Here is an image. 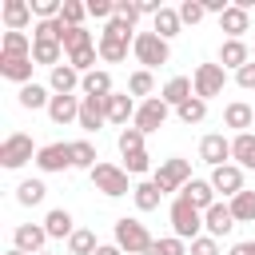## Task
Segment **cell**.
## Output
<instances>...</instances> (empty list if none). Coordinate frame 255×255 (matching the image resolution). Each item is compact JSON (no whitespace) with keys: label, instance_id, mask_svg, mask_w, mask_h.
I'll list each match as a JSON object with an SVG mask.
<instances>
[{"label":"cell","instance_id":"cell-1","mask_svg":"<svg viewBox=\"0 0 255 255\" xmlns=\"http://www.w3.org/2000/svg\"><path fill=\"white\" fill-rule=\"evenodd\" d=\"M88 175H92V187H96L100 195H108V199H120V195L135 191V187H131V179H128V171H124L120 163H104V159H100Z\"/></svg>","mask_w":255,"mask_h":255},{"label":"cell","instance_id":"cell-2","mask_svg":"<svg viewBox=\"0 0 255 255\" xmlns=\"http://www.w3.org/2000/svg\"><path fill=\"white\" fill-rule=\"evenodd\" d=\"M167 219H171V235H179L183 243L199 239V231H203V211H199V207H191L183 195H175V203H171Z\"/></svg>","mask_w":255,"mask_h":255},{"label":"cell","instance_id":"cell-3","mask_svg":"<svg viewBox=\"0 0 255 255\" xmlns=\"http://www.w3.org/2000/svg\"><path fill=\"white\" fill-rule=\"evenodd\" d=\"M191 179H195V175H191V163H187V159H179V155H171V159H159V167H155V175H151V183H155L163 195H171V191H183Z\"/></svg>","mask_w":255,"mask_h":255},{"label":"cell","instance_id":"cell-4","mask_svg":"<svg viewBox=\"0 0 255 255\" xmlns=\"http://www.w3.org/2000/svg\"><path fill=\"white\" fill-rule=\"evenodd\" d=\"M131 56L151 72V68H163V64L171 60V48H167V40H163V36H155V32H135Z\"/></svg>","mask_w":255,"mask_h":255},{"label":"cell","instance_id":"cell-5","mask_svg":"<svg viewBox=\"0 0 255 255\" xmlns=\"http://www.w3.org/2000/svg\"><path fill=\"white\" fill-rule=\"evenodd\" d=\"M155 239L147 235V227L139 223V219H116V247L124 251V255H143L147 247H151Z\"/></svg>","mask_w":255,"mask_h":255},{"label":"cell","instance_id":"cell-6","mask_svg":"<svg viewBox=\"0 0 255 255\" xmlns=\"http://www.w3.org/2000/svg\"><path fill=\"white\" fill-rule=\"evenodd\" d=\"M36 151H40V147H32V135L12 131V135H4V143H0V163H4L8 171H16V167H24L28 159L36 163Z\"/></svg>","mask_w":255,"mask_h":255},{"label":"cell","instance_id":"cell-7","mask_svg":"<svg viewBox=\"0 0 255 255\" xmlns=\"http://www.w3.org/2000/svg\"><path fill=\"white\" fill-rule=\"evenodd\" d=\"M167 116H171V108H167L159 96H151V100H143V104L135 108V120H131V128H139L143 135H151V131H159V128L167 124Z\"/></svg>","mask_w":255,"mask_h":255},{"label":"cell","instance_id":"cell-8","mask_svg":"<svg viewBox=\"0 0 255 255\" xmlns=\"http://www.w3.org/2000/svg\"><path fill=\"white\" fill-rule=\"evenodd\" d=\"M191 84H195V96H199V100H211V96L223 92V84H227V68H223V64H199L195 76H191Z\"/></svg>","mask_w":255,"mask_h":255},{"label":"cell","instance_id":"cell-9","mask_svg":"<svg viewBox=\"0 0 255 255\" xmlns=\"http://www.w3.org/2000/svg\"><path fill=\"white\" fill-rule=\"evenodd\" d=\"M36 167L44 175H56V171H68L72 167V143H44L36 151Z\"/></svg>","mask_w":255,"mask_h":255},{"label":"cell","instance_id":"cell-10","mask_svg":"<svg viewBox=\"0 0 255 255\" xmlns=\"http://www.w3.org/2000/svg\"><path fill=\"white\" fill-rule=\"evenodd\" d=\"M199 159H203V163H211V167H223V163H231V139H227L223 131H211V135H203V139H199Z\"/></svg>","mask_w":255,"mask_h":255},{"label":"cell","instance_id":"cell-11","mask_svg":"<svg viewBox=\"0 0 255 255\" xmlns=\"http://www.w3.org/2000/svg\"><path fill=\"white\" fill-rule=\"evenodd\" d=\"M211 187H215V195L223 191L227 199H235V195L243 191V167H239V163H223V167H211Z\"/></svg>","mask_w":255,"mask_h":255},{"label":"cell","instance_id":"cell-12","mask_svg":"<svg viewBox=\"0 0 255 255\" xmlns=\"http://www.w3.org/2000/svg\"><path fill=\"white\" fill-rule=\"evenodd\" d=\"M44 243H48L44 223H20V227L12 231V247H20L24 255H40V251H44Z\"/></svg>","mask_w":255,"mask_h":255},{"label":"cell","instance_id":"cell-13","mask_svg":"<svg viewBox=\"0 0 255 255\" xmlns=\"http://www.w3.org/2000/svg\"><path fill=\"white\" fill-rule=\"evenodd\" d=\"M32 68H36V60L32 56H8V52H0V76L4 80H12V84H32Z\"/></svg>","mask_w":255,"mask_h":255},{"label":"cell","instance_id":"cell-14","mask_svg":"<svg viewBox=\"0 0 255 255\" xmlns=\"http://www.w3.org/2000/svg\"><path fill=\"white\" fill-rule=\"evenodd\" d=\"M80 104H84V96H52V104H48V120L52 124H80Z\"/></svg>","mask_w":255,"mask_h":255},{"label":"cell","instance_id":"cell-15","mask_svg":"<svg viewBox=\"0 0 255 255\" xmlns=\"http://www.w3.org/2000/svg\"><path fill=\"white\" fill-rule=\"evenodd\" d=\"M104 108H108V124H116V128H128V120H135V100L128 96V92H112L108 100H104Z\"/></svg>","mask_w":255,"mask_h":255},{"label":"cell","instance_id":"cell-16","mask_svg":"<svg viewBox=\"0 0 255 255\" xmlns=\"http://www.w3.org/2000/svg\"><path fill=\"white\" fill-rule=\"evenodd\" d=\"M203 227H207V235H211V239L231 235V227H235L231 203H215V207H207V211H203Z\"/></svg>","mask_w":255,"mask_h":255},{"label":"cell","instance_id":"cell-17","mask_svg":"<svg viewBox=\"0 0 255 255\" xmlns=\"http://www.w3.org/2000/svg\"><path fill=\"white\" fill-rule=\"evenodd\" d=\"M219 32H227V40H243V32H251V12L231 4L223 16H219Z\"/></svg>","mask_w":255,"mask_h":255},{"label":"cell","instance_id":"cell-18","mask_svg":"<svg viewBox=\"0 0 255 255\" xmlns=\"http://www.w3.org/2000/svg\"><path fill=\"white\" fill-rule=\"evenodd\" d=\"M131 44H135V40H124V36H112V32H100V40H96V48H100V60H104V64H124Z\"/></svg>","mask_w":255,"mask_h":255},{"label":"cell","instance_id":"cell-19","mask_svg":"<svg viewBox=\"0 0 255 255\" xmlns=\"http://www.w3.org/2000/svg\"><path fill=\"white\" fill-rule=\"evenodd\" d=\"M84 84V76L72 68V64H60V68H52V76H48V88H52V96H76V88Z\"/></svg>","mask_w":255,"mask_h":255},{"label":"cell","instance_id":"cell-20","mask_svg":"<svg viewBox=\"0 0 255 255\" xmlns=\"http://www.w3.org/2000/svg\"><path fill=\"white\" fill-rule=\"evenodd\" d=\"M104 124H108V108H104V100L84 96V104H80V128H84L88 135H96Z\"/></svg>","mask_w":255,"mask_h":255},{"label":"cell","instance_id":"cell-21","mask_svg":"<svg viewBox=\"0 0 255 255\" xmlns=\"http://www.w3.org/2000/svg\"><path fill=\"white\" fill-rule=\"evenodd\" d=\"M72 223H76V219H72L68 207H52V211L44 215V231H48V239H72V235H76Z\"/></svg>","mask_w":255,"mask_h":255},{"label":"cell","instance_id":"cell-22","mask_svg":"<svg viewBox=\"0 0 255 255\" xmlns=\"http://www.w3.org/2000/svg\"><path fill=\"white\" fill-rule=\"evenodd\" d=\"M195 96V84L187 80V76H171L167 84H163V92H159V100L167 104V108H179V104H187Z\"/></svg>","mask_w":255,"mask_h":255},{"label":"cell","instance_id":"cell-23","mask_svg":"<svg viewBox=\"0 0 255 255\" xmlns=\"http://www.w3.org/2000/svg\"><path fill=\"white\" fill-rule=\"evenodd\" d=\"M191 207H199V211H207V207H215L219 199H215V187H211V179H191L183 191H179Z\"/></svg>","mask_w":255,"mask_h":255},{"label":"cell","instance_id":"cell-24","mask_svg":"<svg viewBox=\"0 0 255 255\" xmlns=\"http://www.w3.org/2000/svg\"><path fill=\"white\" fill-rule=\"evenodd\" d=\"M32 24V4L28 0H4V28L8 32H24Z\"/></svg>","mask_w":255,"mask_h":255},{"label":"cell","instance_id":"cell-25","mask_svg":"<svg viewBox=\"0 0 255 255\" xmlns=\"http://www.w3.org/2000/svg\"><path fill=\"white\" fill-rule=\"evenodd\" d=\"M219 64L231 68V72H239L243 64H251V48H247L243 40H223V44H219Z\"/></svg>","mask_w":255,"mask_h":255},{"label":"cell","instance_id":"cell-26","mask_svg":"<svg viewBox=\"0 0 255 255\" xmlns=\"http://www.w3.org/2000/svg\"><path fill=\"white\" fill-rule=\"evenodd\" d=\"M223 124H227V128H235V135H243V131L255 124V108H251V104H243V100H235V104H227V108H223Z\"/></svg>","mask_w":255,"mask_h":255},{"label":"cell","instance_id":"cell-27","mask_svg":"<svg viewBox=\"0 0 255 255\" xmlns=\"http://www.w3.org/2000/svg\"><path fill=\"white\" fill-rule=\"evenodd\" d=\"M64 44L60 40H32V60L36 64H48V68H60L64 64Z\"/></svg>","mask_w":255,"mask_h":255},{"label":"cell","instance_id":"cell-28","mask_svg":"<svg viewBox=\"0 0 255 255\" xmlns=\"http://www.w3.org/2000/svg\"><path fill=\"white\" fill-rule=\"evenodd\" d=\"M231 163H239L243 171H255V135L251 131L231 139Z\"/></svg>","mask_w":255,"mask_h":255},{"label":"cell","instance_id":"cell-29","mask_svg":"<svg viewBox=\"0 0 255 255\" xmlns=\"http://www.w3.org/2000/svg\"><path fill=\"white\" fill-rule=\"evenodd\" d=\"M80 92H84V96H96V100H108L116 88H112V76H108L104 68H96V72H88V76H84Z\"/></svg>","mask_w":255,"mask_h":255},{"label":"cell","instance_id":"cell-30","mask_svg":"<svg viewBox=\"0 0 255 255\" xmlns=\"http://www.w3.org/2000/svg\"><path fill=\"white\" fill-rule=\"evenodd\" d=\"M179 28H183V20H179V8H159V16L151 20V32H155V36H163V40L179 36Z\"/></svg>","mask_w":255,"mask_h":255},{"label":"cell","instance_id":"cell-31","mask_svg":"<svg viewBox=\"0 0 255 255\" xmlns=\"http://www.w3.org/2000/svg\"><path fill=\"white\" fill-rule=\"evenodd\" d=\"M52 104V88H44V84H24L20 88V108H28V112H36V108H48Z\"/></svg>","mask_w":255,"mask_h":255},{"label":"cell","instance_id":"cell-32","mask_svg":"<svg viewBox=\"0 0 255 255\" xmlns=\"http://www.w3.org/2000/svg\"><path fill=\"white\" fill-rule=\"evenodd\" d=\"M131 199H135V211H155V207H159V199H163V191H159L151 179H143V183H135Z\"/></svg>","mask_w":255,"mask_h":255},{"label":"cell","instance_id":"cell-33","mask_svg":"<svg viewBox=\"0 0 255 255\" xmlns=\"http://www.w3.org/2000/svg\"><path fill=\"white\" fill-rule=\"evenodd\" d=\"M44 195H48L44 179H24V183L16 187V203H20V207H36V203H44Z\"/></svg>","mask_w":255,"mask_h":255},{"label":"cell","instance_id":"cell-34","mask_svg":"<svg viewBox=\"0 0 255 255\" xmlns=\"http://www.w3.org/2000/svg\"><path fill=\"white\" fill-rule=\"evenodd\" d=\"M231 215H235V223H255V191H239L235 199H231Z\"/></svg>","mask_w":255,"mask_h":255},{"label":"cell","instance_id":"cell-35","mask_svg":"<svg viewBox=\"0 0 255 255\" xmlns=\"http://www.w3.org/2000/svg\"><path fill=\"white\" fill-rule=\"evenodd\" d=\"M96 163H100V155H96L92 139H76V143H72V167H84V171H92Z\"/></svg>","mask_w":255,"mask_h":255},{"label":"cell","instance_id":"cell-36","mask_svg":"<svg viewBox=\"0 0 255 255\" xmlns=\"http://www.w3.org/2000/svg\"><path fill=\"white\" fill-rule=\"evenodd\" d=\"M0 52H8V56H32V40H28V32H4Z\"/></svg>","mask_w":255,"mask_h":255},{"label":"cell","instance_id":"cell-37","mask_svg":"<svg viewBox=\"0 0 255 255\" xmlns=\"http://www.w3.org/2000/svg\"><path fill=\"white\" fill-rule=\"evenodd\" d=\"M175 116H179V120H183L187 128H191V124H203V116H207V100L191 96L187 104H179V108H175Z\"/></svg>","mask_w":255,"mask_h":255},{"label":"cell","instance_id":"cell-38","mask_svg":"<svg viewBox=\"0 0 255 255\" xmlns=\"http://www.w3.org/2000/svg\"><path fill=\"white\" fill-rule=\"evenodd\" d=\"M151 88H155V80H151L147 68H139V72L128 76V96H131V100H135V96H147V100H151Z\"/></svg>","mask_w":255,"mask_h":255},{"label":"cell","instance_id":"cell-39","mask_svg":"<svg viewBox=\"0 0 255 255\" xmlns=\"http://www.w3.org/2000/svg\"><path fill=\"white\" fill-rule=\"evenodd\" d=\"M96 235L92 231H84V227H76V235L68 239V255H96Z\"/></svg>","mask_w":255,"mask_h":255},{"label":"cell","instance_id":"cell-40","mask_svg":"<svg viewBox=\"0 0 255 255\" xmlns=\"http://www.w3.org/2000/svg\"><path fill=\"white\" fill-rule=\"evenodd\" d=\"M143 255H187V243H183L179 235H163V239H155Z\"/></svg>","mask_w":255,"mask_h":255},{"label":"cell","instance_id":"cell-41","mask_svg":"<svg viewBox=\"0 0 255 255\" xmlns=\"http://www.w3.org/2000/svg\"><path fill=\"white\" fill-rule=\"evenodd\" d=\"M84 16H88V4H80V0H64L60 20H64L68 28H84Z\"/></svg>","mask_w":255,"mask_h":255},{"label":"cell","instance_id":"cell-42","mask_svg":"<svg viewBox=\"0 0 255 255\" xmlns=\"http://www.w3.org/2000/svg\"><path fill=\"white\" fill-rule=\"evenodd\" d=\"M60 44H64V52L72 56V52H80V48H92V32H88V28H68Z\"/></svg>","mask_w":255,"mask_h":255},{"label":"cell","instance_id":"cell-43","mask_svg":"<svg viewBox=\"0 0 255 255\" xmlns=\"http://www.w3.org/2000/svg\"><path fill=\"white\" fill-rule=\"evenodd\" d=\"M116 143H120V155H131V151H143V131H139V128H124Z\"/></svg>","mask_w":255,"mask_h":255},{"label":"cell","instance_id":"cell-44","mask_svg":"<svg viewBox=\"0 0 255 255\" xmlns=\"http://www.w3.org/2000/svg\"><path fill=\"white\" fill-rule=\"evenodd\" d=\"M60 8H64V0H32V16H36V24H40V20H56Z\"/></svg>","mask_w":255,"mask_h":255},{"label":"cell","instance_id":"cell-45","mask_svg":"<svg viewBox=\"0 0 255 255\" xmlns=\"http://www.w3.org/2000/svg\"><path fill=\"white\" fill-rule=\"evenodd\" d=\"M124 171H128V175H143V171H151V155H147V151H131V155H124Z\"/></svg>","mask_w":255,"mask_h":255},{"label":"cell","instance_id":"cell-46","mask_svg":"<svg viewBox=\"0 0 255 255\" xmlns=\"http://www.w3.org/2000/svg\"><path fill=\"white\" fill-rule=\"evenodd\" d=\"M203 16H207L203 0H183V4H179V20H183V24H199Z\"/></svg>","mask_w":255,"mask_h":255},{"label":"cell","instance_id":"cell-47","mask_svg":"<svg viewBox=\"0 0 255 255\" xmlns=\"http://www.w3.org/2000/svg\"><path fill=\"white\" fill-rule=\"evenodd\" d=\"M187 255H219V239L199 235V239H191V243H187Z\"/></svg>","mask_w":255,"mask_h":255},{"label":"cell","instance_id":"cell-48","mask_svg":"<svg viewBox=\"0 0 255 255\" xmlns=\"http://www.w3.org/2000/svg\"><path fill=\"white\" fill-rule=\"evenodd\" d=\"M143 12H139V4H131V0H116V20H124V24H131L135 28V20H139Z\"/></svg>","mask_w":255,"mask_h":255},{"label":"cell","instance_id":"cell-49","mask_svg":"<svg viewBox=\"0 0 255 255\" xmlns=\"http://www.w3.org/2000/svg\"><path fill=\"white\" fill-rule=\"evenodd\" d=\"M88 16H96V20H112V16H116V0H88Z\"/></svg>","mask_w":255,"mask_h":255},{"label":"cell","instance_id":"cell-50","mask_svg":"<svg viewBox=\"0 0 255 255\" xmlns=\"http://www.w3.org/2000/svg\"><path fill=\"white\" fill-rule=\"evenodd\" d=\"M235 84H239V88H247V92L255 88V60H251V64H243V68L235 72Z\"/></svg>","mask_w":255,"mask_h":255},{"label":"cell","instance_id":"cell-51","mask_svg":"<svg viewBox=\"0 0 255 255\" xmlns=\"http://www.w3.org/2000/svg\"><path fill=\"white\" fill-rule=\"evenodd\" d=\"M104 32H112V36H124V40H135V36H131V24H124V20H116V16L104 24Z\"/></svg>","mask_w":255,"mask_h":255},{"label":"cell","instance_id":"cell-52","mask_svg":"<svg viewBox=\"0 0 255 255\" xmlns=\"http://www.w3.org/2000/svg\"><path fill=\"white\" fill-rule=\"evenodd\" d=\"M227 255H255V239H239V243H231Z\"/></svg>","mask_w":255,"mask_h":255},{"label":"cell","instance_id":"cell-53","mask_svg":"<svg viewBox=\"0 0 255 255\" xmlns=\"http://www.w3.org/2000/svg\"><path fill=\"white\" fill-rule=\"evenodd\" d=\"M96 255H124V251H120L116 243H100V247H96Z\"/></svg>","mask_w":255,"mask_h":255},{"label":"cell","instance_id":"cell-54","mask_svg":"<svg viewBox=\"0 0 255 255\" xmlns=\"http://www.w3.org/2000/svg\"><path fill=\"white\" fill-rule=\"evenodd\" d=\"M4 255H24V251H20V247H12V251H4Z\"/></svg>","mask_w":255,"mask_h":255},{"label":"cell","instance_id":"cell-55","mask_svg":"<svg viewBox=\"0 0 255 255\" xmlns=\"http://www.w3.org/2000/svg\"><path fill=\"white\" fill-rule=\"evenodd\" d=\"M40 255H52V251H40Z\"/></svg>","mask_w":255,"mask_h":255}]
</instances>
